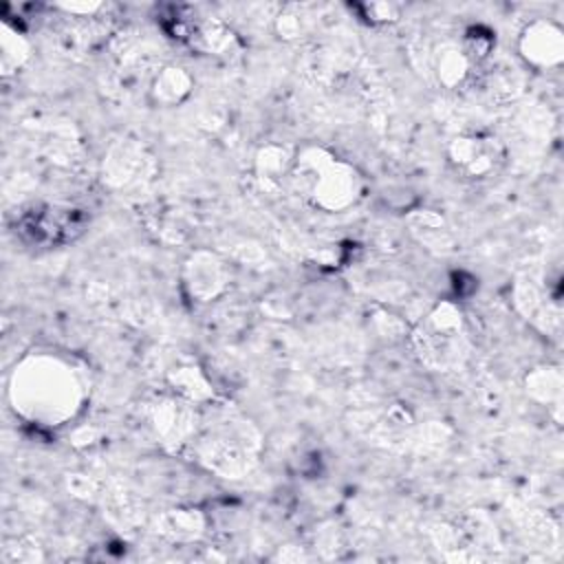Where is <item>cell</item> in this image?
I'll return each instance as SVG.
<instances>
[{
    "label": "cell",
    "instance_id": "1",
    "mask_svg": "<svg viewBox=\"0 0 564 564\" xmlns=\"http://www.w3.org/2000/svg\"><path fill=\"white\" fill-rule=\"evenodd\" d=\"M15 231L37 245L68 242L84 231V214L73 207H33L18 218Z\"/></svg>",
    "mask_w": 564,
    "mask_h": 564
},
{
    "label": "cell",
    "instance_id": "2",
    "mask_svg": "<svg viewBox=\"0 0 564 564\" xmlns=\"http://www.w3.org/2000/svg\"><path fill=\"white\" fill-rule=\"evenodd\" d=\"M454 161H458L460 170L467 176L480 178V176H487L496 167V163L500 161V150H498L496 139L471 137V139H463L456 143Z\"/></svg>",
    "mask_w": 564,
    "mask_h": 564
}]
</instances>
